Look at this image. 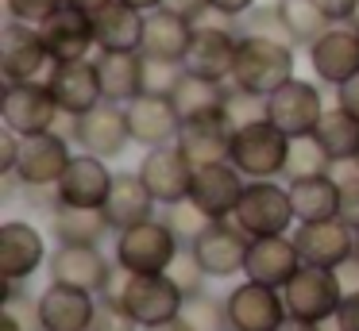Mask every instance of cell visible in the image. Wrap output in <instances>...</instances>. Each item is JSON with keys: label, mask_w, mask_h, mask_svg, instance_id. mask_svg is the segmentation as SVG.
<instances>
[{"label": "cell", "mask_w": 359, "mask_h": 331, "mask_svg": "<svg viewBox=\"0 0 359 331\" xmlns=\"http://www.w3.org/2000/svg\"><path fill=\"white\" fill-rule=\"evenodd\" d=\"M290 77H297V46L240 31V50H236V69H232L236 89L266 100Z\"/></svg>", "instance_id": "6da1fadb"}, {"label": "cell", "mask_w": 359, "mask_h": 331, "mask_svg": "<svg viewBox=\"0 0 359 331\" xmlns=\"http://www.w3.org/2000/svg\"><path fill=\"white\" fill-rule=\"evenodd\" d=\"M109 297H116L140 328L178 320L182 304H186V293L178 289V281L170 274H124L120 266L109 285Z\"/></svg>", "instance_id": "7a4b0ae2"}, {"label": "cell", "mask_w": 359, "mask_h": 331, "mask_svg": "<svg viewBox=\"0 0 359 331\" xmlns=\"http://www.w3.org/2000/svg\"><path fill=\"white\" fill-rule=\"evenodd\" d=\"M182 251H186V243L174 235L170 223L163 216H151L128 231H116L112 258L124 274H166Z\"/></svg>", "instance_id": "3957f363"}, {"label": "cell", "mask_w": 359, "mask_h": 331, "mask_svg": "<svg viewBox=\"0 0 359 331\" xmlns=\"http://www.w3.org/2000/svg\"><path fill=\"white\" fill-rule=\"evenodd\" d=\"M286 158H290V135L282 127H274L266 115H259V120L236 127L228 162H232L248 181L282 177L286 174Z\"/></svg>", "instance_id": "277c9868"}, {"label": "cell", "mask_w": 359, "mask_h": 331, "mask_svg": "<svg viewBox=\"0 0 359 331\" xmlns=\"http://www.w3.org/2000/svg\"><path fill=\"white\" fill-rule=\"evenodd\" d=\"M251 239L259 235H290L297 223L294 216V200H290V185H282L278 177H266V181H248L240 197V208L232 216Z\"/></svg>", "instance_id": "5b68a950"}, {"label": "cell", "mask_w": 359, "mask_h": 331, "mask_svg": "<svg viewBox=\"0 0 359 331\" xmlns=\"http://www.w3.org/2000/svg\"><path fill=\"white\" fill-rule=\"evenodd\" d=\"M328 104H325V92H320V81L317 77H290L282 89H274L266 97V120L274 127H282L290 139H302V135H313L317 123L325 120Z\"/></svg>", "instance_id": "8992f818"}, {"label": "cell", "mask_w": 359, "mask_h": 331, "mask_svg": "<svg viewBox=\"0 0 359 331\" xmlns=\"http://www.w3.org/2000/svg\"><path fill=\"white\" fill-rule=\"evenodd\" d=\"M50 69H55V58H50L39 27L20 20H8L0 27V73H4V85L47 81Z\"/></svg>", "instance_id": "52a82bcc"}, {"label": "cell", "mask_w": 359, "mask_h": 331, "mask_svg": "<svg viewBox=\"0 0 359 331\" xmlns=\"http://www.w3.org/2000/svg\"><path fill=\"white\" fill-rule=\"evenodd\" d=\"M66 135L81 146V150L97 154L104 162H116L120 154L132 146V127H128V112L124 104H112V100H101L93 112L70 120L66 115Z\"/></svg>", "instance_id": "ba28073f"}, {"label": "cell", "mask_w": 359, "mask_h": 331, "mask_svg": "<svg viewBox=\"0 0 359 331\" xmlns=\"http://www.w3.org/2000/svg\"><path fill=\"white\" fill-rule=\"evenodd\" d=\"M47 269L50 281H62L101 297V293H109L112 277H116V258H104L101 243H58L50 251Z\"/></svg>", "instance_id": "9c48e42d"}, {"label": "cell", "mask_w": 359, "mask_h": 331, "mask_svg": "<svg viewBox=\"0 0 359 331\" xmlns=\"http://www.w3.org/2000/svg\"><path fill=\"white\" fill-rule=\"evenodd\" d=\"M0 120H4V127L27 139V135H43V131H58L62 108L50 97L47 81H20V85H4Z\"/></svg>", "instance_id": "30bf717a"}, {"label": "cell", "mask_w": 359, "mask_h": 331, "mask_svg": "<svg viewBox=\"0 0 359 331\" xmlns=\"http://www.w3.org/2000/svg\"><path fill=\"white\" fill-rule=\"evenodd\" d=\"M309 69L320 85L340 89L344 81L359 73V27L355 23H328L309 46Z\"/></svg>", "instance_id": "8fae6325"}, {"label": "cell", "mask_w": 359, "mask_h": 331, "mask_svg": "<svg viewBox=\"0 0 359 331\" xmlns=\"http://www.w3.org/2000/svg\"><path fill=\"white\" fill-rule=\"evenodd\" d=\"M224 312L228 331H278V323L290 316L282 289H271L251 277H243L240 285L224 293Z\"/></svg>", "instance_id": "7c38bea8"}, {"label": "cell", "mask_w": 359, "mask_h": 331, "mask_svg": "<svg viewBox=\"0 0 359 331\" xmlns=\"http://www.w3.org/2000/svg\"><path fill=\"white\" fill-rule=\"evenodd\" d=\"M248 246H251V235L236 220H212L189 243V251H194V258L201 262V269L212 281H228V277L243 274V266H248Z\"/></svg>", "instance_id": "4fadbf2b"}, {"label": "cell", "mask_w": 359, "mask_h": 331, "mask_svg": "<svg viewBox=\"0 0 359 331\" xmlns=\"http://www.w3.org/2000/svg\"><path fill=\"white\" fill-rule=\"evenodd\" d=\"M236 50H240V31L232 23H212L201 20L194 27V38H189V50L182 66L197 77H209V81H232L236 69Z\"/></svg>", "instance_id": "5bb4252c"}, {"label": "cell", "mask_w": 359, "mask_h": 331, "mask_svg": "<svg viewBox=\"0 0 359 331\" xmlns=\"http://www.w3.org/2000/svg\"><path fill=\"white\" fill-rule=\"evenodd\" d=\"M286 297V312L297 316V320H313V323H325L336 316L344 300V289L336 281V269H325V266H302L290 285L282 289Z\"/></svg>", "instance_id": "9a60e30c"}, {"label": "cell", "mask_w": 359, "mask_h": 331, "mask_svg": "<svg viewBox=\"0 0 359 331\" xmlns=\"http://www.w3.org/2000/svg\"><path fill=\"white\" fill-rule=\"evenodd\" d=\"M74 139L62 135V131H43V135H27L24 146H20V166H16V185L24 189H55L58 177L66 174L74 150Z\"/></svg>", "instance_id": "2e32d148"}, {"label": "cell", "mask_w": 359, "mask_h": 331, "mask_svg": "<svg viewBox=\"0 0 359 331\" xmlns=\"http://www.w3.org/2000/svg\"><path fill=\"white\" fill-rule=\"evenodd\" d=\"M50 262L47 239L27 220H4L0 223V277L4 281H32Z\"/></svg>", "instance_id": "e0dca14e"}, {"label": "cell", "mask_w": 359, "mask_h": 331, "mask_svg": "<svg viewBox=\"0 0 359 331\" xmlns=\"http://www.w3.org/2000/svg\"><path fill=\"white\" fill-rule=\"evenodd\" d=\"M232 139H236V120L217 108V112L194 115V120H182L178 131V150L189 158V166H212V162H228L232 154Z\"/></svg>", "instance_id": "ac0fdd59"}, {"label": "cell", "mask_w": 359, "mask_h": 331, "mask_svg": "<svg viewBox=\"0 0 359 331\" xmlns=\"http://www.w3.org/2000/svg\"><path fill=\"white\" fill-rule=\"evenodd\" d=\"M112 181H116V174L109 169V162L89 150H78L70 158V166H66V174L58 177L55 200L58 204H70V208H104V200L112 192Z\"/></svg>", "instance_id": "d6986e66"}, {"label": "cell", "mask_w": 359, "mask_h": 331, "mask_svg": "<svg viewBox=\"0 0 359 331\" xmlns=\"http://www.w3.org/2000/svg\"><path fill=\"white\" fill-rule=\"evenodd\" d=\"M135 174L143 177L147 192H151V197H155L163 208L186 200V197H189V185H194V166H189V158L178 150V143L143 150Z\"/></svg>", "instance_id": "ffe728a7"}, {"label": "cell", "mask_w": 359, "mask_h": 331, "mask_svg": "<svg viewBox=\"0 0 359 331\" xmlns=\"http://www.w3.org/2000/svg\"><path fill=\"white\" fill-rule=\"evenodd\" d=\"M128 112V127H132V143L151 150V146H170L178 143L182 131V112L174 108L170 97L163 92H140L135 100L124 104Z\"/></svg>", "instance_id": "44dd1931"}, {"label": "cell", "mask_w": 359, "mask_h": 331, "mask_svg": "<svg viewBox=\"0 0 359 331\" xmlns=\"http://www.w3.org/2000/svg\"><path fill=\"white\" fill-rule=\"evenodd\" d=\"M39 35L55 62H81V58H93V50H97L93 15L74 4H62L55 15H47L39 23Z\"/></svg>", "instance_id": "7402d4cb"}, {"label": "cell", "mask_w": 359, "mask_h": 331, "mask_svg": "<svg viewBox=\"0 0 359 331\" xmlns=\"http://www.w3.org/2000/svg\"><path fill=\"white\" fill-rule=\"evenodd\" d=\"M47 89L58 100L62 115L78 120V115L93 112L104 100L101 92V77H97V62L81 58V62H55V69L47 73Z\"/></svg>", "instance_id": "603a6c76"}, {"label": "cell", "mask_w": 359, "mask_h": 331, "mask_svg": "<svg viewBox=\"0 0 359 331\" xmlns=\"http://www.w3.org/2000/svg\"><path fill=\"white\" fill-rule=\"evenodd\" d=\"M248 189V177L232 166V162H212V166L194 169V185H189V200L212 216V220H232L240 197Z\"/></svg>", "instance_id": "cb8c5ba5"}, {"label": "cell", "mask_w": 359, "mask_h": 331, "mask_svg": "<svg viewBox=\"0 0 359 331\" xmlns=\"http://www.w3.org/2000/svg\"><path fill=\"white\" fill-rule=\"evenodd\" d=\"M97 312V297L74 285L50 281L47 289L35 297V316H39V331H89Z\"/></svg>", "instance_id": "d4e9b609"}, {"label": "cell", "mask_w": 359, "mask_h": 331, "mask_svg": "<svg viewBox=\"0 0 359 331\" xmlns=\"http://www.w3.org/2000/svg\"><path fill=\"white\" fill-rule=\"evenodd\" d=\"M302 251H297L294 235H259L251 239L248 246V266H243V277L251 281H263L271 289H286L290 277L302 269Z\"/></svg>", "instance_id": "484cf974"}, {"label": "cell", "mask_w": 359, "mask_h": 331, "mask_svg": "<svg viewBox=\"0 0 359 331\" xmlns=\"http://www.w3.org/2000/svg\"><path fill=\"white\" fill-rule=\"evenodd\" d=\"M290 235H294L305 266L336 269L348 254H355V231H351L340 216H336V220H317V223H297Z\"/></svg>", "instance_id": "4316f807"}, {"label": "cell", "mask_w": 359, "mask_h": 331, "mask_svg": "<svg viewBox=\"0 0 359 331\" xmlns=\"http://www.w3.org/2000/svg\"><path fill=\"white\" fill-rule=\"evenodd\" d=\"M194 20L170 12V8H155L147 12V27H143V58L158 62H186L189 38H194Z\"/></svg>", "instance_id": "83f0119b"}, {"label": "cell", "mask_w": 359, "mask_h": 331, "mask_svg": "<svg viewBox=\"0 0 359 331\" xmlns=\"http://www.w3.org/2000/svg\"><path fill=\"white\" fill-rule=\"evenodd\" d=\"M97 77L101 92L112 104H128L143 92V54L140 50H97Z\"/></svg>", "instance_id": "f1b7e54d"}, {"label": "cell", "mask_w": 359, "mask_h": 331, "mask_svg": "<svg viewBox=\"0 0 359 331\" xmlns=\"http://www.w3.org/2000/svg\"><path fill=\"white\" fill-rule=\"evenodd\" d=\"M155 204H158V200L147 192L143 177L135 174V169H132V174L120 169L116 181H112L109 200H104V216H109L112 231H128V227H135V223L151 220V216H155Z\"/></svg>", "instance_id": "f546056e"}, {"label": "cell", "mask_w": 359, "mask_h": 331, "mask_svg": "<svg viewBox=\"0 0 359 331\" xmlns=\"http://www.w3.org/2000/svg\"><path fill=\"white\" fill-rule=\"evenodd\" d=\"M93 27H97V50H143L147 12L116 0V4L93 15Z\"/></svg>", "instance_id": "4dcf8cb0"}, {"label": "cell", "mask_w": 359, "mask_h": 331, "mask_svg": "<svg viewBox=\"0 0 359 331\" xmlns=\"http://www.w3.org/2000/svg\"><path fill=\"white\" fill-rule=\"evenodd\" d=\"M286 185H290L297 223H317V220H336L340 216V181L332 174L297 177V181H286Z\"/></svg>", "instance_id": "1f68e13d"}, {"label": "cell", "mask_w": 359, "mask_h": 331, "mask_svg": "<svg viewBox=\"0 0 359 331\" xmlns=\"http://www.w3.org/2000/svg\"><path fill=\"white\" fill-rule=\"evenodd\" d=\"M50 235L58 243H104V235H112V223L104 208L55 204L50 208Z\"/></svg>", "instance_id": "d6a6232c"}, {"label": "cell", "mask_w": 359, "mask_h": 331, "mask_svg": "<svg viewBox=\"0 0 359 331\" xmlns=\"http://www.w3.org/2000/svg\"><path fill=\"white\" fill-rule=\"evenodd\" d=\"M313 139L325 146V154L332 158V166L336 162H355L359 158V120L351 112H344L340 104H332L325 112V120L317 123Z\"/></svg>", "instance_id": "836d02e7"}, {"label": "cell", "mask_w": 359, "mask_h": 331, "mask_svg": "<svg viewBox=\"0 0 359 331\" xmlns=\"http://www.w3.org/2000/svg\"><path fill=\"white\" fill-rule=\"evenodd\" d=\"M224 97H228L224 81H209V77H197V73H189V69H182L178 85L170 89V100H174V108L182 112V120L217 112V108H224Z\"/></svg>", "instance_id": "e575fe53"}, {"label": "cell", "mask_w": 359, "mask_h": 331, "mask_svg": "<svg viewBox=\"0 0 359 331\" xmlns=\"http://www.w3.org/2000/svg\"><path fill=\"white\" fill-rule=\"evenodd\" d=\"M274 4H278V12L297 46H309L328 27V15L317 8V0H274Z\"/></svg>", "instance_id": "d590c367"}, {"label": "cell", "mask_w": 359, "mask_h": 331, "mask_svg": "<svg viewBox=\"0 0 359 331\" xmlns=\"http://www.w3.org/2000/svg\"><path fill=\"white\" fill-rule=\"evenodd\" d=\"M313 174H332V158L325 154V146L313 135L290 139V158H286V181H297V177H313Z\"/></svg>", "instance_id": "8d00e7d4"}, {"label": "cell", "mask_w": 359, "mask_h": 331, "mask_svg": "<svg viewBox=\"0 0 359 331\" xmlns=\"http://www.w3.org/2000/svg\"><path fill=\"white\" fill-rule=\"evenodd\" d=\"M182 320L194 331H228V312H224V297H212L209 289L186 297L182 304Z\"/></svg>", "instance_id": "74e56055"}, {"label": "cell", "mask_w": 359, "mask_h": 331, "mask_svg": "<svg viewBox=\"0 0 359 331\" xmlns=\"http://www.w3.org/2000/svg\"><path fill=\"white\" fill-rule=\"evenodd\" d=\"M163 220L170 223L174 235H178L182 243L189 246V243H194V239H197V235H201V231L212 223V216L205 212V208H197L194 200L186 197V200H178V204H166V208H163Z\"/></svg>", "instance_id": "f35d334b"}, {"label": "cell", "mask_w": 359, "mask_h": 331, "mask_svg": "<svg viewBox=\"0 0 359 331\" xmlns=\"http://www.w3.org/2000/svg\"><path fill=\"white\" fill-rule=\"evenodd\" d=\"M332 177L340 181V220L359 231V162H336Z\"/></svg>", "instance_id": "ab89813d"}, {"label": "cell", "mask_w": 359, "mask_h": 331, "mask_svg": "<svg viewBox=\"0 0 359 331\" xmlns=\"http://www.w3.org/2000/svg\"><path fill=\"white\" fill-rule=\"evenodd\" d=\"M240 31H248V35H263V38H278V43L297 46L294 35H290V27H286V20H282V12H278V4H259L255 12H248V15H243V27ZM297 50H302V46H297Z\"/></svg>", "instance_id": "60d3db41"}, {"label": "cell", "mask_w": 359, "mask_h": 331, "mask_svg": "<svg viewBox=\"0 0 359 331\" xmlns=\"http://www.w3.org/2000/svg\"><path fill=\"white\" fill-rule=\"evenodd\" d=\"M89 331H143V328L132 320V312H128L116 297L101 293V297H97V312H93Z\"/></svg>", "instance_id": "b9f144b4"}, {"label": "cell", "mask_w": 359, "mask_h": 331, "mask_svg": "<svg viewBox=\"0 0 359 331\" xmlns=\"http://www.w3.org/2000/svg\"><path fill=\"white\" fill-rule=\"evenodd\" d=\"M166 274H170L174 281H178V289L186 293V297H194V293H205V285L212 281V277L201 269V262L194 258V251H189V246L178 254V258H174V266L166 269Z\"/></svg>", "instance_id": "7bdbcfd3"}, {"label": "cell", "mask_w": 359, "mask_h": 331, "mask_svg": "<svg viewBox=\"0 0 359 331\" xmlns=\"http://www.w3.org/2000/svg\"><path fill=\"white\" fill-rule=\"evenodd\" d=\"M182 62H158V58H143V92H163L170 97V89L182 77Z\"/></svg>", "instance_id": "ee69618b"}, {"label": "cell", "mask_w": 359, "mask_h": 331, "mask_svg": "<svg viewBox=\"0 0 359 331\" xmlns=\"http://www.w3.org/2000/svg\"><path fill=\"white\" fill-rule=\"evenodd\" d=\"M62 4L66 0H4V12H8V20H20V23L39 27V23L47 20V15H55Z\"/></svg>", "instance_id": "f6af8a7d"}, {"label": "cell", "mask_w": 359, "mask_h": 331, "mask_svg": "<svg viewBox=\"0 0 359 331\" xmlns=\"http://www.w3.org/2000/svg\"><path fill=\"white\" fill-rule=\"evenodd\" d=\"M20 146H24V135H16L12 127L0 131V174L12 177L20 166Z\"/></svg>", "instance_id": "bcb514c9"}, {"label": "cell", "mask_w": 359, "mask_h": 331, "mask_svg": "<svg viewBox=\"0 0 359 331\" xmlns=\"http://www.w3.org/2000/svg\"><path fill=\"white\" fill-rule=\"evenodd\" d=\"M317 8L328 15V23H355L359 0H317Z\"/></svg>", "instance_id": "7dc6e473"}, {"label": "cell", "mask_w": 359, "mask_h": 331, "mask_svg": "<svg viewBox=\"0 0 359 331\" xmlns=\"http://www.w3.org/2000/svg\"><path fill=\"white\" fill-rule=\"evenodd\" d=\"M209 4H212V15H220V20L236 23V20H243L248 12H255L263 0H209Z\"/></svg>", "instance_id": "c3c4849f"}, {"label": "cell", "mask_w": 359, "mask_h": 331, "mask_svg": "<svg viewBox=\"0 0 359 331\" xmlns=\"http://www.w3.org/2000/svg\"><path fill=\"white\" fill-rule=\"evenodd\" d=\"M336 281H340L344 297H351V293H359V251L348 254V258L336 266Z\"/></svg>", "instance_id": "681fc988"}, {"label": "cell", "mask_w": 359, "mask_h": 331, "mask_svg": "<svg viewBox=\"0 0 359 331\" xmlns=\"http://www.w3.org/2000/svg\"><path fill=\"white\" fill-rule=\"evenodd\" d=\"M336 328L340 331H359V293H351V297L340 300V308H336Z\"/></svg>", "instance_id": "f907efd6"}, {"label": "cell", "mask_w": 359, "mask_h": 331, "mask_svg": "<svg viewBox=\"0 0 359 331\" xmlns=\"http://www.w3.org/2000/svg\"><path fill=\"white\" fill-rule=\"evenodd\" d=\"M163 8H170V12L186 15V20H194V23H201L205 15H212V4H209V0H166Z\"/></svg>", "instance_id": "816d5d0a"}, {"label": "cell", "mask_w": 359, "mask_h": 331, "mask_svg": "<svg viewBox=\"0 0 359 331\" xmlns=\"http://www.w3.org/2000/svg\"><path fill=\"white\" fill-rule=\"evenodd\" d=\"M336 104L344 108V112H351L359 120V73L351 77V81H344L340 89H336Z\"/></svg>", "instance_id": "f5cc1de1"}, {"label": "cell", "mask_w": 359, "mask_h": 331, "mask_svg": "<svg viewBox=\"0 0 359 331\" xmlns=\"http://www.w3.org/2000/svg\"><path fill=\"white\" fill-rule=\"evenodd\" d=\"M278 331H325L320 323H313V320H297V316H286V320L278 323Z\"/></svg>", "instance_id": "db71d44e"}, {"label": "cell", "mask_w": 359, "mask_h": 331, "mask_svg": "<svg viewBox=\"0 0 359 331\" xmlns=\"http://www.w3.org/2000/svg\"><path fill=\"white\" fill-rule=\"evenodd\" d=\"M66 4H74V8H81V12L97 15V12H104L109 4H116V0H66Z\"/></svg>", "instance_id": "11a10c76"}, {"label": "cell", "mask_w": 359, "mask_h": 331, "mask_svg": "<svg viewBox=\"0 0 359 331\" xmlns=\"http://www.w3.org/2000/svg\"><path fill=\"white\" fill-rule=\"evenodd\" d=\"M0 331H27V328H24L20 316H12L8 308H4V312H0Z\"/></svg>", "instance_id": "9f6ffc18"}, {"label": "cell", "mask_w": 359, "mask_h": 331, "mask_svg": "<svg viewBox=\"0 0 359 331\" xmlns=\"http://www.w3.org/2000/svg\"><path fill=\"white\" fill-rule=\"evenodd\" d=\"M143 331H194V328H189V323H186V320H182V316H178V320L155 323V328H143Z\"/></svg>", "instance_id": "6f0895ef"}, {"label": "cell", "mask_w": 359, "mask_h": 331, "mask_svg": "<svg viewBox=\"0 0 359 331\" xmlns=\"http://www.w3.org/2000/svg\"><path fill=\"white\" fill-rule=\"evenodd\" d=\"M124 4H132V8H140V12H155V8H163L166 0H124Z\"/></svg>", "instance_id": "680465c9"}, {"label": "cell", "mask_w": 359, "mask_h": 331, "mask_svg": "<svg viewBox=\"0 0 359 331\" xmlns=\"http://www.w3.org/2000/svg\"><path fill=\"white\" fill-rule=\"evenodd\" d=\"M355 251H359V231H355Z\"/></svg>", "instance_id": "91938a15"}, {"label": "cell", "mask_w": 359, "mask_h": 331, "mask_svg": "<svg viewBox=\"0 0 359 331\" xmlns=\"http://www.w3.org/2000/svg\"><path fill=\"white\" fill-rule=\"evenodd\" d=\"M355 27H359V20H355Z\"/></svg>", "instance_id": "94428289"}, {"label": "cell", "mask_w": 359, "mask_h": 331, "mask_svg": "<svg viewBox=\"0 0 359 331\" xmlns=\"http://www.w3.org/2000/svg\"><path fill=\"white\" fill-rule=\"evenodd\" d=\"M355 162H359V158H355Z\"/></svg>", "instance_id": "6125c7cd"}]
</instances>
